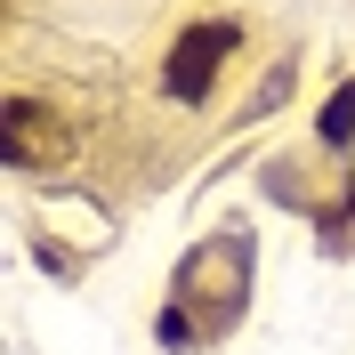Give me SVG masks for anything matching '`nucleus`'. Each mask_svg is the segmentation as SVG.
<instances>
[{
  "instance_id": "nucleus-1",
  "label": "nucleus",
  "mask_w": 355,
  "mask_h": 355,
  "mask_svg": "<svg viewBox=\"0 0 355 355\" xmlns=\"http://www.w3.org/2000/svg\"><path fill=\"white\" fill-rule=\"evenodd\" d=\"M234 41H243V24L234 17H210V24H186V41L170 49V97H210V81H218V65L234 57Z\"/></svg>"
},
{
  "instance_id": "nucleus-2",
  "label": "nucleus",
  "mask_w": 355,
  "mask_h": 355,
  "mask_svg": "<svg viewBox=\"0 0 355 355\" xmlns=\"http://www.w3.org/2000/svg\"><path fill=\"white\" fill-rule=\"evenodd\" d=\"M0 121H8V162H24V170L65 154V130H57V121H41V105H33V97H8V113H0Z\"/></svg>"
},
{
  "instance_id": "nucleus-3",
  "label": "nucleus",
  "mask_w": 355,
  "mask_h": 355,
  "mask_svg": "<svg viewBox=\"0 0 355 355\" xmlns=\"http://www.w3.org/2000/svg\"><path fill=\"white\" fill-rule=\"evenodd\" d=\"M323 137H331V146H347V137H355V89H339L331 105H323Z\"/></svg>"
}]
</instances>
